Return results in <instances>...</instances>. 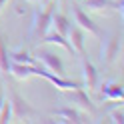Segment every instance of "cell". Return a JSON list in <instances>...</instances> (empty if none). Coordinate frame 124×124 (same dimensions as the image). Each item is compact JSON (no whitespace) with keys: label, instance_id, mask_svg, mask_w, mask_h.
Listing matches in <instances>:
<instances>
[{"label":"cell","instance_id":"cell-1","mask_svg":"<svg viewBox=\"0 0 124 124\" xmlns=\"http://www.w3.org/2000/svg\"><path fill=\"white\" fill-rule=\"evenodd\" d=\"M102 48H100V60H102V64L110 66L116 62L120 54V38L116 34H104L102 32Z\"/></svg>","mask_w":124,"mask_h":124},{"label":"cell","instance_id":"cell-2","mask_svg":"<svg viewBox=\"0 0 124 124\" xmlns=\"http://www.w3.org/2000/svg\"><path fill=\"white\" fill-rule=\"evenodd\" d=\"M50 18H52V8H42L34 12L32 24H30V36L42 38L50 30Z\"/></svg>","mask_w":124,"mask_h":124},{"label":"cell","instance_id":"cell-3","mask_svg":"<svg viewBox=\"0 0 124 124\" xmlns=\"http://www.w3.org/2000/svg\"><path fill=\"white\" fill-rule=\"evenodd\" d=\"M36 58L44 64L46 70H50V72L58 74V76H64V62H62L60 54L50 52V50H42V48H40V50L36 52Z\"/></svg>","mask_w":124,"mask_h":124},{"label":"cell","instance_id":"cell-4","mask_svg":"<svg viewBox=\"0 0 124 124\" xmlns=\"http://www.w3.org/2000/svg\"><path fill=\"white\" fill-rule=\"evenodd\" d=\"M10 106H12V118L18 120H28L34 116V110L24 98H22L18 92H12L10 94Z\"/></svg>","mask_w":124,"mask_h":124},{"label":"cell","instance_id":"cell-5","mask_svg":"<svg viewBox=\"0 0 124 124\" xmlns=\"http://www.w3.org/2000/svg\"><path fill=\"white\" fill-rule=\"evenodd\" d=\"M72 14H74V24L80 26L82 30H86V32H90L92 36H102V30H100L98 24H94V20H92L86 12H84L80 6H72Z\"/></svg>","mask_w":124,"mask_h":124},{"label":"cell","instance_id":"cell-6","mask_svg":"<svg viewBox=\"0 0 124 124\" xmlns=\"http://www.w3.org/2000/svg\"><path fill=\"white\" fill-rule=\"evenodd\" d=\"M66 98L70 100L72 104H76L78 108H82V110H86L90 114H96V106L94 102L88 98V92L84 88H76V90H68L66 92Z\"/></svg>","mask_w":124,"mask_h":124},{"label":"cell","instance_id":"cell-7","mask_svg":"<svg viewBox=\"0 0 124 124\" xmlns=\"http://www.w3.org/2000/svg\"><path fill=\"white\" fill-rule=\"evenodd\" d=\"M82 74H84L82 88L86 92H94L98 88V70H96V66L92 64L86 56H82Z\"/></svg>","mask_w":124,"mask_h":124},{"label":"cell","instance_id":"cell-8","mask_svg":"<svg viewBox=\"0 0 124 124\" xmlns=\"http://www.w3.org/2000/svg\"><path fill=\"white\" fill-rule=\"evenodd\" d=\"M52 116L58 122H86L84 120V114L76 106H60L52 112Z\"/></svg>","mask_w":124,"mask_h":124},{"label":"cell","instance_id":"cell-9","mask_svg":"<svg viewBox=\"0 0 124 124\" xmlns=\"http://www.w3.org/2000/svg\"><path fill=\"white\" fill-rule=\"evenodd\" d=\"M66 38H68V42L72 44L74 54H80V58L86 56V50H84V30L80 26H70Z\"/></svg>","mask_w":124,"mask_h":124},{"label":"cell","instance_id":"cell-10","mask_svg":"<svg viewBox=\"0 0 124 124\" xmlns=\"http://www.w3.org/2000/svg\"><path fill=\"white\" fill-rule=\"evenodd\" d=\"M38 66L36 64H16V62H10V74L18 80H28L30 76H36Z\"/></svg>","mask_w":124,"mask_h":124},{"label":"cell","instance_id":"cell-11","mask_svg":"<svg viewBox=\"0 0 124 124\" xmlns=\"http://www.w3.org/2000/svg\"><path fill=\"white\" fill-rule=\"evenodd\" d=\"M100 88H102L100 94H102L104 100H122L124 98V88L118 82H104Z\"/></svg>","mask_w":124,"mask_h":124},{"label":"cell","instance_id":"cell-12","mask_svg":"<svg viewBox=\"0 0 124 124\" xmlns=\"http://www.w3.org/2000/svg\"><path fill=\"white\" fill-rule=\"evenodd\" d=\"M40 42H44V44H58V46H62L64 50H68L70 54H74V48H72V44L68 42V38L66 36H62V34H58L56 30H48L42 38H40Z\"/></svg>","mask_w":124,"mask_h":124},{"label":"cell","instance_id":"cell-13","mask_svg":"<svg viewBox=\"0 0 124 124\" xmlns=\"http://www.w3.org/2000/svg\"><path fill=\"white\" fill-rule=\"evenodd\" d=\"M50 26L56 30L58 34L62 36H68V30H70V20H68L64 14H60V12H52V18H50Z\"/></svg>","mask_w":124,"mask_h":124},{"label":"cell","instance_id":"cell-14","mask_svg":"<svg viewBox=\"0 0 124 124\" xmlns=\"http://www.w3.org/2000/svg\"><path fill=\"white\" fill-rule=\"evenodd\" d=\"M8 58H10V62H16V64H36V58L30 56L24 48L8 52Z\"/></svg>","mask_w":124,"mask_h":124},{"label":"cell","instance_id":"cell-15","mask_svg":"<svg viewBox=\"0 0 124 124\" xmlns=\"http://www.w3.org/2000/svg\"><path fill=\"white\" fill-rule=\"evenodd\" d=\"M0 74L2 76L10 74V58H8V50H6V44L2 38H0Z\"/></svg>","mask_w":124,"mask_h":124},{"label":"cell","instance_id":"cell-16","mask_svg":"<svg viewBox=\"0 0 124 124\" xmlns=\"http://www.w3.org/2000/svg\"><path fill=\"white\" fill-rule=\"evenodd\" d=\"M12 122V106H10V100L4 98L2 106H0V124H8Z\"/></svg>","mask_w":124,"mask_h":124},{"label":"cell","instance_id":"cell-17","mask_svg":"<svg viewBox=\"0 0 124 124\" xmlns=\"http://www.w3.org/2000/svg\"><path fill=\"white\" fill-rule=\"evenodd\" d=\"M110 118H112V122H116V124H122V122H124V114H122L120 108H116V110L110 112Z\"/></svg>","mask_w":124,"mask_h":124},{"label":"cell","instance_id":"cell-18","mask_svg":"<svg viewBox=\"0 0 124 124\" xmlns=\"http://www.w3.org/2000/svg\"><path fill=\"white\" fill-rule=\"evenodd\" d=\"M38 2H40V6H42V8H50L52 0H38Z\"/></svg>","mask_w":124,"mask_h":124},{"label":"cell","instance_id":"cell-19","mask_svg":"<svg viewBox=\"0 0 124 124\" xmlns=\"http://www.w3.org/2000/svg\"><path fill=\"white\" fill-rule=\"evenodd\" d=\"M6 2H8V0H0V10L4 8V4H6Z\"/></svg>","mask_w":124,"mask_h":124},{"label":"cell","instance_id":"cell-20","mask_svg":"<svg viewBox=\"0 0 124 124\" xmlns=\"http://www.w3.org/2000/svg\"><path fill=\"white\" fill-rule=\"evenodd\" d=\"M2 102H4V94H2V90H0V106H2Z\"/></svg>","mask_w":124,"mask_h":124},{"label":"cell","instance_id":"cell-21","mask_svg":"<svg viewBox=\"0 0 124 124\" xmlns=\"http://www.w3.org/2000/svg\"><path fill=\"white\" fill-rule=\"evenodd\" d=\"M26 2H38V0H26Z\"/></svg>","mask_w":124,"mask_h":124},{"label":"cell","instance_id":"cell-22","mask_svg":"<svg viewBox=\"0 0 124 124\" xmlns=\"http://www.w3.org/2000/svg\"><path fill=\"white\" fill-rule=\"evenodd\" d=\"M112 2H116V0H112Z\"/></svg>","mask_w":124,"mask_h":124}]
</instances>
